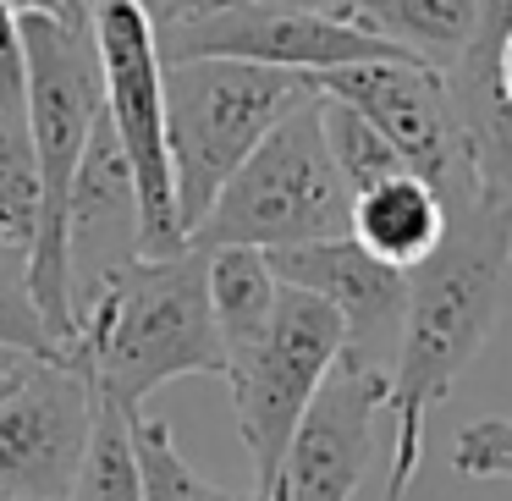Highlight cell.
Listing matches in <instances>:
<instances>
[{"label":"cell","instance_id":"cell-24","mask_svg":"<svg viewBox=\"0 0 512 501\" xmlns=\"http://www.w3.org/2000/svg\"><path fill=\"white\" fill-rule=\"evenodd\" d=\"M496 83H501V100L512 105V28L501 34V45H496Z\"/></svg>","mask_w":512,"mask_h":501},{"label":"cell","instance_id":"cell-10","mask_svg":"<svg viewBox=\"0 0 512 501\" xmlns=\"http://www.w3.org/2000/svg\"><path fill=\"white\" fill-rule=\"evenodd\" d=\"M270 270L287 287H303L325 298L342 320V358L364 369H386L397 358L402 320H408V270L375 259L353 237H325V243L276 248Z\"/></svg>","mask_w":512,"mask_h":501},{"label":"cell","instance_id":"cell-19","mask_svg":"<svg viewBox=\"0 0 512 501\" xmlns=\"http://www.w3.org/2000/svg\"><path fill=\"white\" fill-rule=\"evenodd\" d=\"M0 353L56 358V336L39 314L34 281H28V248L17 243H0Z\"/></svg>","mask_w":512,"mask_h":501},{"label":"cell","instance_id":"cell-21","mask_svg":"<svg viewBox=\"0 0 512 501\" xmlns=\"http://www.w3.org/2000/svg\"><path fill=\"white\" fill-rule=\"evenodd\" d=\"M12 12H39V17H56V23H72V28H94L100 0H12Z\"/></svg>","mask_w":512,"mask_h":501},{"label":"cell","instance_id":"cell-12","mask_svg":"<svg viewBox=\"0 0 512 501\" xmlns=\"http://www.w3.org/2000/svg\"><path fill=\"white\" fill-rule=\"evenodd\" d=\"M446 221H452V210H446L441 193L424 177H413V171H397V177L353 193V226H347V237L364 243L386 265L413 270L441 248Z\"/></svg>","mask_w":512,"mask_h":501},{"label":"cell","instance_id":"cell-26","mask_svg":"<svg viewBox=\"0 0 512 501\" xmlns=\"http://www.w3.org/2000/svg\"><path fill=\"white\" fill-rule=\"evenodd\" d=\"M0 116H23V111H12V105H6V100H0Z\"/></svg>","mask_w":512,"mask_h":501},{"label":"cell","instance_id":"cell-20","mask_svg":"<svg viewBox=\"0 0 512 501\" xmlns=\"http://www.w3.org/2000/svg\"><path fill=\"white\" fill-rule=\"evenodd\" d=\"M452 468L463 479H512V419L463 424L452 441Z\"/></svg>","mask_w":512,"mask_h":501},{"label":"cell","instance_id":"cell-13","mask_svg":"<svg viewBox=\"0 0 512 501\" xmlns=\"http://www.w3.org/2000/svg\"><path fill=\"white\" fill-rule=\"evenodd\" d=\"M204 287H210V314L226 347V369H232L265 342L281 281L265 248H204Z\"/></svg>","mask_w":512,"mask_h":501},{"label":"cell","instance_id":"cell-4","mask_svg":"<svg viewBox=\"0 0 512 501\" xmlns=\"http://www.w3.org/2000/svg\"><path fill=\"white\" fill-rule=\"evenodd\" d=\"M303 100H314V78L298 72L254 61H166V144L182 232L193 237L232 171Z\"/></svg>","mask_w":512,"mask_h":501},{"label":"cell","instance_id":"cell-15","mask_svg":"<svg viewBox=\"0 0 512 501\" xmlns=\"http://www.w3.org/2000/svg\"><path fill=\"white\" fill-rule=\"evenodd\" d=\"M127 424H133V457H138V485H144V501H265L259 490L210 485V479L182 457V446H177V435H171L166 419L133 413Z\"/></svg>","mask_w":512,"mask_h":501},{"label":"cell","instance_id":"cell-7","mask_svg":"<svg viewBox=\"0 0 512 501\" xmlns=\"http://www.w3.org/2000/svg\"><path fill=\"white\" fill-rule=\"evenodd\" d=\"M160 61H254V67L325 78V72L358 67V61H391L386 39L358 28L353 17L287 12L265 0H210L199 12L155 28Z\"/></svg>","mask_w":512,"mask_h":501},{"label":"cell","instance_id":"cell-2","mask_svg":"<svg viewBox=\"0 0 512 501\" xmlns=\"http://www.w3.org/2000/svg\"><path fill=\"white\" fill-rule=\"evenodd\" d=\"M61 364L78 369L94 397L122 413H144L166 380H226V347L204 287V248L166 259H133L78 309Z\"/></svg>","mask_w":512,"mask_h":501},{"label":"cell","instance_id":"cell-17","mask_svg":"<svg viewBox=\"0 0 512 501\" xmlns=\"http://www.w3.org/2000/svg\"><path fill=\"white\" fill-rule=\"evenodd\" d=\"M320 127H325V149H331L347 193H364V188H375V182L408 171L397 149L380 138V127L369 122V116H358L353 105L331 100V94H320Z\"/></svg>","mask_w":512,"mask_h":501},{"label":"cell","instance_id":"cell-1","mask_svg":"<svg viewBox=\"0 0 512 501\" xmlns=\"http://www.w3.org/2000/svg\"><path fill=\"white\" fill-rule=\"evenodd\" d=\"M512 270V199L474 193L457 204L446 237L424 265L408 270V320L391 358V474L386 501H408L419 474L424 419L452 397L457 375L479 358L501 320V292Z\"/></svg>","mask_w":512,"mask_h":501},{"label":"cell","instance_id":"cell-14","mask_svg":"<svg viewBox=\"0 0 512 501\" xmlns=\"http://www.w3.org/2000/svg\"><path fill=\"white\" fill-rule=\"evenodd\" d=\"M353 23L419 67L446 72L474 39L479 0H358Z\"/></svg>","mask_w":512,"mask_h":501},{"label":"cell","instance_id":"cell-22","mask_svg":"<svg viewBox=\"0 0 512 501\" xmlns=\"http://www.w3.org/2000/svg\"><path fill=\"white\" fill-rule=\"evenodd\" d=\"M149 12V23L155 28H166V23H177V17H188V12H199V6H210V0H138Z\"/></svg>","mask_w":512,"mask_h":501},{"label":"cell","instance_id":"cell-9","mask_svg":"<svg viewBox=\"0 0 512 501\" xmlns=\"http://www.w3.org/2000/svg\"><path fill=\"white\" fill-rule=\"evenodd\" d=\"M314 94H331V100L353 105L358 116H369L380 127V138L402 155V166L446 199V210L474 199V166H468L463 138H457V122H452L446 72L419 67L408 56L358 61V67L314 78Z\"/></svg>","mask_w":512,"mask_h":501},{"label":"cell","instance_id":"cell-5","mask_svg":"<svg viewBox=\"0 0 512 501\" xmlns=\"http://www.w3.org/2000/svg\"><path fill=\"white\" fill-rule=\"evenodd\" d=\"M94 56H100L105 122L133 166L138 188V254L166 259L188 248L177 215V177L166 144V61L155 23L138 0H100L94 12Z\"/></svg>","mask_w":512,"mask_h":501},{"label":"cell","instance_id":"cell-27","mask_svg":"<svg viewBox=\"0 0 512 501\" xmlns=\"http://www.w3.org/2000/svg\"><path fill=\"white\" fill-rule=\"evenodd\" d=\"M0 501H6V496H0Z\"/></svg>","mask_w":512,"mask_h":501},{"label":"cell","instance_id":"cell-18","mask_svg":"<svg viewBox=\"0 0 512 501\" xmlns=\"http://www.w3.org/2000/svg\"><path fill=\"white\" fill-rule=\"evenodd\" d=\"M39 232V160L28 116H0V243L28 248Z\"/></svg>","mask_w":512,"mask_h":501},{"label":"cell","instance_id":"cell-25","mask_svg":"<svg viewBox=\"0 0 512 501\" xmlns=\"http://www.w3.org/2000/svg\"><path fill=\"white\" fill-rule=\"evenodd\" d=\"M17 358H23V353H0V380H6V375L17 369Z\"/></svg>","mask_w":512,"mask_h":501},{"label":"cell","instance_id":"cell-16","mask_svg":"<svg viewBox=\"0 0 512 501\" xmlns=\"http://www.w3.org/2000/svg\"><path fill=\"white\" fill-rule=\"evenodd\" d=\"M133 413L100 402V419H94L89 452H83L78 485H72L67 501H144V485H138V457H133Z\"/></svg>","mask_w":512,"mask_h":501},{"label":"cell","instance_id":"cell-3","mask_svg":"<svg viewBox=\"0 0 512 501\" xmlns=\"http://www.w3.org/2000/svg\"><path fill=\"white\" fill-rule=\"evenodd\" d=\"M353 226V193L325 149L320 94L303 100L265 133V144L232 171L215 193L210 215L193 226V248H298L347 237Z\"/></svg>","mask_w":512,"mask_h":501},{"label":"cell","instance_id":"cell-23","mask_svg":"<svg viewBox=\"0 0 512 501\" xmlns=\"http://www.w3.org/2000/svg\"><path fill=\"white\" fill-rule=\"evenodd\" d=\"M265 6H287V12H314V17H353L358 0H265Z\"/></svg>","mask_w":512,"mask_h":501},{"label":"cell","instance_id":"cell-11","mask_svg":"<svg viewBox=\"0 0 512 501\" xmlns=\"http://www.w3.org/2000/svg\"><path fill=\"white\" fill-rule=\"evenodd\" d=\"M386 369H364L336 358L325 386L314 391L309 413L292 430L281 457L276 501H353L358 479L375 452V419L386 413Z\"/></svg>","mask_w":512,"mask_h":501},{"label":"cell","instance_id":"cell-6","mask_svg":"<svg viewBox=\"0 0 512 501\" xmlns=\"http://www.w3.org/2000/svg\"><path fill=\"white\" fill-rule=\"evenodd\" d=\"M336 358H342L336 309L314 292L281 281L276 320H270L265 342L226 369L237 435H243V452L254 463V490L265 501H276V479H281V457L292 446V430L309 413L325 375L336 369Z\"/></svg>","mask_w":512,"mask_h":501},{"label":"cell","instance_id":"cell-8","mask_svg":"<svg viewBox=\"0 0 512 501\" xmlns=\"http://www.w3.org/2000/svg\"><path fill=\"white\" fill-rule=\"evenodd\" d=\"M100 397L61 358H17L0 380V496L67 501L89 452Z\"/></svg>","mask_w":512,"mask_h":501}]
</instances>
